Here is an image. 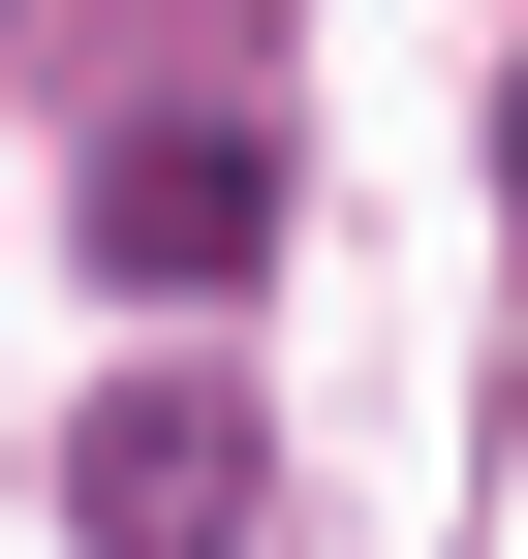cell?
Masks as SVG:
<instances>
[{
    "instance_id": "obj_2",
    "label": "cell",
    "mask_w": 528,
    "mask_h": 559,
    "mask_svg": "<svg viewBox=\"0 0 528 559\" xmlns=\"http://www.w3.org/2000/svg\"><path fill=\"white\" fill-rule=\"evenodd\" d=\"M94 249H124V280H249V249H280V156H249L218 94L124 124V156H94Z\"/></svg>"
},
{
    "instance_id": "obj_3",
    "label": "cell",
    "mask_w": 528,
    "mask_h": 559,
    "mask_svg": "<svg viewBox=\"0 0 528 559\" xmlns=\"http://www.w3.org/2000/svg\"><path fill=\"white\" fill-rule=\"evenodd\" d=\"M497 156H528V124H497Z\"/></svg>"
},
{
    "instance_id": "obj_1",
    "label": "cell",
    "mask_w": 528,
    "mask_h": 559,
    "mask_svg": "<svg viewBox=\"0 0 528 559\" xmlns=\"http://www.w3.org/2000/svg\"><path fill=\"white\" fill-rule=\"evenodd\" d=\"M62 498H94V559H218L249 528V404L218 373H124L94 436H62Z\"/></svg>"
}]
</instances>
